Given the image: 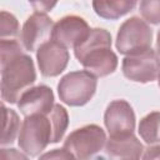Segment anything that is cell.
<instances>
[{
    "instance_id": "obj_1",
    "label": "cell",
    "mask_w": 160,
    "mask_h": 160,
    "mask_svg": "<svg viewBox=\"0 0 160 160\" xmlns=\"http://www.w3.org/2000/svg\"><path fill=\"white\" fill-rule=\"evenodd\" d=\"M74 52L84 69L95 78L108 76L118 68V56L111 50V35L105 29H91Z\"/></svg>"
},
{
    "instance_id": "obj_2",
    "label": "cell",
    "mask_w": 160,
    "mask_h": 160,
    "mask_svg": "<svg viewBox=\"0 0 160 160\" xmlns=\"http://www.w3.org/2000/svg\"><path fill=\"white\" fill-rule=\"evenodd\" d=\"M36 80L32 59L21 54L1 65V99L10 104H18L20 96L31 88Z\"/></svg>"
},
{
    "instance_id": "obj_3",
    "label": "cell",
    "mask_w": 160,
    "mask_h": 160,
    "mask_svg": "<svg viewBox=\"0 0 160 160\" xmlns=\"http://www.w3.org/2000/svg\"><path fill=\"white\" fill-rule=\"evenodd\" d=\"M96 86L98 80L89 71H70L60 79L58 94L64 104L69 106H82L92 99Z\"/></svg>"
},
{
    "instance_id": "obj_4",
    "label": "cell",
    "mask_w": 160,
    "mask_h": 160,
    "mask_svg": "<svg viewBox=\"0 0 160 160\" xmlns=\"http://www.w3.org/2000/svg\"><path fill=\"white\" fill-rule=\"evenodd\" d=\"M52 128L48 115H30L25 116L18 142L20 149L29 156H38L45 148L51 144Z\"/></svg>"
},
{
    "instance_id": "obj_5",
    "label": "cell",
    "mask_w": 160,
    "mask_h": 160,
    "mask_svg": "<svg viewBox=\"0 0 160 160\" xmlns=\"http://www.w3.org/2000/svg\"><path fill=\"white\" fill-rule=\"evenodd\" d=\"M151 41L152 30L148 22L138 16H131L120 25L115 46L120 54L128 56L151 49Z\"/></svg>"
},
{
    "instance_id": "obj_6",
    "label": "cell",
    "mask_w": 160,
    "mask_h": 160,
    "mask_svg": "<svg viewBox=\"0 0 160 160\" xmlns=\"http://www.w3.org/2000/svg\"><path fill=\"white\" fill-rule=\"evenodd\" d=\"M106 141L105 131L99 125L90 124L70 132L64 141V148L76 160H89L105 148Z\"/></svg>"
},
{
    "instance_id": "obj_7",
    "label": "cell",
    "mask_w": 160,
    "mask_h": 160,
    "mask_svg": "<svg viewBox=\"0 0 160 160\" xmlns=\"http://www.w3.org/2000/svg\"><path fill=\"white\" fill-rule=\"evenodd\" d=\"M122 74L135 82H151L160 75V56L152 49L128 55L122 60Z\"/></svg>"
},
{
    "instance_id": "obj_8",
    "label": "cell",
    "mask_w": 160,
    "mask_h": 160,
    "mask_svg": "<svg viewBox=\"0 0 160 160\" xmlns=\"http://www.w3.org/2000/svg\"><path fill=\"white\" fill-rule=\"evenodd\" d=\"M104 122L110 138L129 136L135 130V112L126 100H114L105 110Z\"/></svg>"
},
{
    "instance_id": "obj_9",
    "label": "cell",
    "mask_w": 160,
    "mask_h": 160,
    "mask_svg": "<svg viewBox=\"0 0 160 160\" xmlns=\"http://www.w3.org/2000/svg\"><path fill=\"white\" fill-rule=\"evenodd\" d=\"M52 28L54 22L46 14L35 11L22 25L20 31L21 45L28 51H38L41 45L48 42L52 34Z\"/></svg>"
},
{
    "instance_id": "obj_10",
    "label": "cell",
    "mask_w": 160,
    "mask_h": 160,
    "mask_svg": "<svg viewBox=\"0 0 160 160\" xmlns=\"http://www.w3.org/2000/svg\"><path fill=\"white\" fill-rule=\"evenodd\" d=\"M89 24L78 15H68L54 24L51 40L64 48H76L90 32Z\"/></svg>"
},
{
    "instance_id": "obj_11",
    "label": "cell",
    "mask_w": 160,
    "mask_h": 160,
    "mask_svg": "<svg viewBox=\"0 0 160 160\" xmlns=\"http://www.w3.org/2000/svg\"><path fill=\"white\" fill-rule=\"evenodd\" d=\"M69 59L70 55L68 49L52 40L41 45L36 51L39 70L45 78H54L60 75L65 70Z\"/></svg>"
},
{
    "instance_id": "obj_12",
    "label": "cell",
    "mask_w": 160,
    "mask_h": 160,
    "mask_svg": "<svg viewBox=\"0 0 160 160\" xmlns=\"http://www.w3.org/2000/svg\"><path fill=\"white\" fill-rule=\"evenodd\" d=\"M54 105V92L48 85H38L28 89L18 101V108L25 116L48 115L51 112Z\"/></svg>"
},
{
    "instance_id": "obj_13",
    "label": "cell",
    "mask_w": 160,
    "mask_h": 160,
    "mask_svg": "<svg viewBox=\"0 0 160 160\" xmlns=\"http://www.w3.org/2000/svg\"><path fill=\"white\" fill-rule=\"evenodd\" d=\"M144 150L142 144L134 134L122 138H109L105 145L109 160H140Z\"/></svg>"
},
{
    "instance_id": "obj_14",
    "label": "cell",
    "mask_w": 160,
    "mask_h": 160,
    "mask_svg": "<svg viewBox=\"0 0 160 160\" xmlns=\"http://www.w3.org/2000/svg\"><path fill=\"white\" fill-rule=\"evenodd\" d=\"M135 0H111V1H92V8L95 12L106 20H116L136 6Z\"/></svg>"
},
{
    "instance_id": "obj_15",
    "label": "cell",
    "mask_w": 160,
    "mask_h": 160,
    "mask_svg": "<svg viewBox=\"0 0 160 160\" xmlns=\"http://www.w3.org/2000/svg\"><path fill=\"white\" fill-rule=\"evenodd\" d=\"M138 131L148 145L160 142V111H152L144 116L140 120Z\"/></svg>"
},
{
    "instance_id": "obj_16",
    "label": "cell",
    "mask_w": 160,
    "mask_h": 160,
    "mask_svg": "<svg viewBox=\"0 0 160 160\" xmlns=\"http://www.w3.org/2000/svg\"><path fill=\"white\" fill-rule=\"evenodd\" d=\"M2 119H4V128H2V135H1V145H10L15 141L16 136L20 134V119L19 115L11 110L8 109L2 104Z\"/></svg>"
},
{
    "instance_id": "obj_17",
    "label": "cell",
    "mask_w": 160,
    "mask_h": 160,
    "mask_svg": "<svg viewBox=\"0 0 160 160\" xmlns=\"http://www.w3.org/2000/svg\"><path fill=\"white\" fill-rule=\"evenodd\" d=\"M49 118H50V122H51V128H52L51 144H56L62 139V136L68 129L69 115L64 106H61L60 104H55L51 112L49 114Z\"/></svg>"
},
{
    "instance_id": "obj_18",
    "label": "cell",
    "mask_w": 160,
    "mask_h": 160,
    "mask_svg": "<svg viewBox=\"0 0 160 160\" xmlns=\"http://www.w3.org/2000/svg\"><path fill=\"white\" fill-rule=\"evenodd\" d=\"M139 9L144 21L152 25L160 24V0H142L139 4Z\"/></svg>"
},
{
    "instance_id": "obj_19",
    "label": "cell",
    "mask_w": 160,
    "mask_h": 160,
    "mask_svg": "<svg viewBox=\"0 0 160 160\" xmlns=\"http://www.w3.org/2000/svg\"><path fill=\"white\" fill-rule=\"evenodd\" d=\"M0 52H1V65L12 60L14 58L25 54L24 46L20 45L18 40L14 39H1L0 40Z\"/></svg>"
},
{
    "instance_id": "obj_20",
    "label": "cell",
    "mask_w": 160,
    "mask_h": 160,
    "mask_svg": "<svg viewBox=\"0 0 160 160\" xmlns=\"http://www.w3.org/2000/svg\"><path fill=\"white\" fill-rule=\"evenodd\" d=\"M19 34V21L18 19L2 10L0 12V36L1 39H6L8 36H16Z\"/></svg>"
},
{
    "instance_id": "obj_21",
    "label": "cell",
    "mask_w": 160,
    "mask_h": 160,
    "mask_svg": "<svg viewBox=\"0 0 160 160\" xmlns=\"http://www.w3.org/2000/svg\"><path fill=\"white\" fill-rule=\"evenodd\" d=\"M39 160H76V158L65 148L62 149H54L45 154H42Z\"/></svg>"
},
{
    "instance_id": "obj_22",
    "label": "cell",
    "mask_w": 160,
    "mask_h": 160,
    "mask_svg": "<svg viewBox=\"0 0 160 160\" xmlns=\"http://www.w3.org/2000/svg\"><path fill=\"white\" fill-rule=\"evenodd\" d=\"M1 160H30L24 152L14 149V148H2L1 151Z\"/></svg>"
},
{
    "instance_id": "obj_23",
    "label": "cell",
    "mask_w": 160,
    "mask_h": 160,
    "mask_svg": "<svg viewBox=\"0 0 160 160\" xmlns=\"http://www.w3.org/2000/svg\"><path fill=\"white\" fill-rule=\"evenodd\" d=\"M142 160H160V145H152L145 149Z\"/></svg>"
},
{
    "instance_id": "obj_24",
    "label": "cell",
    "mask_w": 160,
    "mask_h": 160,
    "mask_svg": "<svg viewBox=\"0 0 160 160\" xmlns=\"http://www.w3.org/2000/svg\"><path fill=\"white\" fill-rule=\"evenodd\" d=\"M31 5L35 8V10L38 12H42L45 14L46 11H49L50 9H52L56 2H49V1H40V2H31Z\"/></svg>"
},
{
    "instance_id": "obj_25",
    "label": "cell",
    "mask_w": 160,
    "mask_h": 160,
    "mask_svg": "<svg viewBox=\"0 0 160 160\" xmlns=\"http://www.w3.org/2000/svg\"><path fill=\"white\" fill-rule=\"evenodd\" d=\"M156 52L160 56V30L158 31V36H156Z\"/></svg>"
},
{
    "instance_id": "obj_26",
    "label": "cell",
    "mask_w": 160,
    "mask_h": 160,
    "mask_svg": "<svg viewBox=\"0 0 160 160\" xmlns=\"http://www.w3.org/2000/svg\"><path fill=\"white\" fill-rule=\"evenodd\" d=\"M158 85H159V88H160V75H159V78H158Z\"/></svg>"
}]
</instances>
